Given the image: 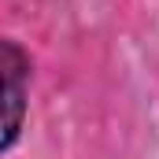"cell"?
<instances>
[{
	"label": "cell",
	"instance_id": "cell-1",
	"mask_svg": "<svg viewBox=\"0 0 159 159\" xmlns=\"http://www.w3.org/2000/svg\"><path fill=\"white\" fill-rule=\"evenodd\" d=\"M4 56H7V137H4V144H11L19 133V119H22V81H19L22 78V56L15 44H7Z\"/></svg>",
	"mask_w": 159,
	"mask_h": 159
}]
</instances>
